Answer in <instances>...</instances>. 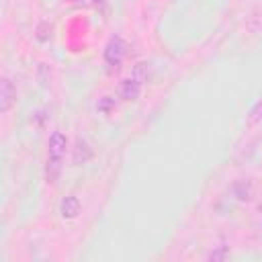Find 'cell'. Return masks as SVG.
Segmentation results:
<instances>
[{"mask_svg": "<svg viewBox=\"0 0 262 262\" xmlns=\"http://www.w3.org/2000/svg\"><path fill=\"white\" fill-rule=\"evenodd\" d=\"M66 151H68V137L61 131H53L47 139V162H45V182L47 184H55L59 180Z\"/></svg>", "mask_w": 262, "mask_h": 262, "instance_id": "cell-1", "label": "cell"}, {"mask_svg": "<svg viewBox=\"0 0 262 262\" xmlns=\"http://www.w3.org/2000/svg\"><path fill=\"white\" fill-rule=\"evenodd\" d=\"M125 53H127V43H125V39H123L121 35H113V37L106 41L104 49H102V59H104L108 72H117V70L121 68V63H123V59H125Z\"/></svg>", "mask_w": 262, "mask_h": 262, "instance_id": "cell-2", "label": "cell"}, {"mask_svg": "<svg viewBox=\"0 0 262 262\" xmlns=\"http://www.w3.org/2000/svg\"><path fill=\"white\" fill-rule=\"evenodd\" d=\"M92 158H94V149H92V145L88 143V139L82 137V135H76L74 145H72V164H74V166H84V164H88Z\"/></svg>", "mask_w": 262, "mask_h": 262, "instance_id": "cell-3", "label": "cell"}, {"mask_svg": "<svg viewBox=\"0 0 262 262\" xmlns=\"http://www.w3.org/2000/svg\"><path fill=\"white\" fill-rule=\"evenodd\" d=\"M229 192H231V196H233L235 201H239V203H250V201H254V196H256V186H254L252 178H237V180L231 182Z\"/></svg>", "mask_w": 262, "mask_h": 262, "instance_id": "cell-4", "label": "cell"}, {"mask_svg": "<svg viewBox=\"0 0 262 262\" xmlns=\"http://www.w3.org/2000/svg\"><path fill=\"white\" fill-rule=\"evenodd\" d=\"M141 90H143V82L137 80L135 76H129L119 84V98L125 102H135L141 96Z\"/></svg>", "mask_w": 262, "mask_h": 262, "instance_id": "cell-5", "label": "cell"}, {"mask_svg": "<svg viewBox=\"0 0 262 262\" xmlns=\"http://www.w3.org/2000/svg\"><path fill=\"white\" fill-rule=\"evenodd\" d=\"M16 104V86L10 78H2L0 82V113L6 115L12 111V106Z\"/></svg>", "mask_w": 262, "mask_h": 262, "instance_id": "cell-6", "label": "cell"}, {"mask_svg": "<svg viewBox=\"0 0 262 262\" xmlns=\"http://www.w3.org/2000/svg\"><path fill=\"white\" fill-rule=\"evenodd\" d=\"M80 211H82V203H80V199L76 194H68V196L61 199V203H59V215L63 219H76L80 215Z\"/></svg>", "mask_w": 262, "mask_h": 262, "instance_id": "cell-7", "label": "cell"}, {"mask_svg": "<svg viewBox=\"0 0 262 262\" xmlns=\"http://www.w3.org/2000/svg\"><path fill=\"white\" fill-rule=\"evenodd\" d=\"M115 108H117V102H115L113 96H100L98 102H96V111L102 113V115H111Z\"/></svg>", "mask_w": 262, "mask_h": 262, "instance_id": "cell-8", "label": "cell"}, {"mask_svg": "<svg viewBox=\"0 0 262 262\" xmlns=\"http://www.w3.org/2000/svg\"><path fill=\"white\" fill-rule=\"evenodd\" d=\"M260 121H262V96L250 108V113H248V125H258Z\"/></svg>", "mask_w": 262, "mask_h": 262, "instance_id": "cell-9", "label": "cell"}, {"mask_svg": "<svg viewBox=\"0 0 262 262\" xmlns=\"http://www.w3.org/2000/svg\"><path fill=\"white\" fill-rule=\"evenodd\" d=\"M229 256V248L227 246H217L215 250H211L207 254V260H225Z\"/></svg>", "mask_w": 262, "mask_h": 262, "instance_id": "cell-10", "label": "cell"}, {"mask_svg": "<svg viewBox=\"0 0 262 262\" xmlns=\"http://www.w3.org/2000/svg\"><path fill=\"white\" fill-rule=\"evenodd\" d=\"M104 2H106V0H92V4H94L96 8H102V6H104Z\"/></svg>", "mask_w": 262, "mask_h": 262, "instance_id": "cell-11", "label": "cell"}]
</instances>
